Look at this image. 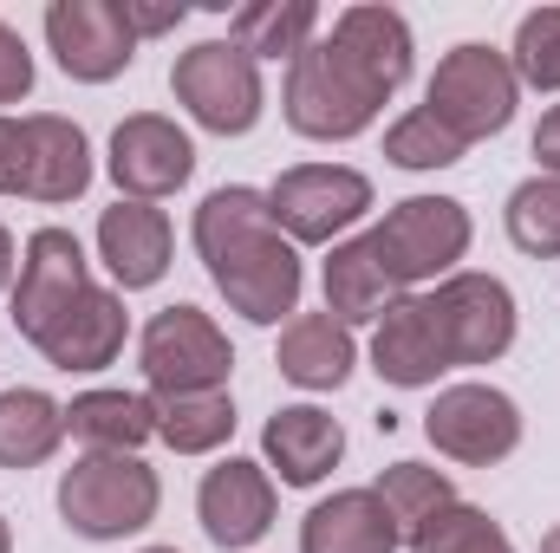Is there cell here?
Segmentation results:
<instances>
[{
	"instance_id": "cell-1",
	"label": "cell",
	"mask_w": 560,
	"mask_h": 553,
	"mask_svg": "<svg viewBox=\"0 0 560 553\" xmlns=\"http://www.w3.org/2000/svg\"><path fill=\"white\" fill-rule=\"evenodd\" d=\"M189 242L215 280V293L229 299V313H242L248 326H287L300 313L306 268H300V248L275 228L268 189H248V183L209 189Z\"/></svg>"
},
{
	"instance_id": "cell-2",
	"label": "cell",
	"mask_w": 560,
	"mask_h": 553,
	"mask_svg": "<svg viewBox=\"0 0 560 553\" xmlns=\"http://www.w3.org/2000/svg\"><path fill=\"white\" fill-rule=\"evenodd\" d=\"M163 508V482L143 456H98L85 449L66 475H59V521L79 541H125L143 534Z\"/></svg>"
},
{
	"instance_id": "cell-3",
	"label": "cell",
	"mask_w": 560,
	"mask_h": 553,
	"mask_svg": "<svg viewBox=\"0 0 560 553\" xmlns=\"http://www.w3.org/2000/svg\"><path fill=\"white\" fill-rule=\"evenodd\" d=\"M515 105H522L515 66H509V52H495V46H482V39L450 46V52L436 59V72H430V85H423V111L463 143V150L482 143V138H495V131H509Z\"/></svg>"
},
{
	"instance_id": "cell-4",
	"label": "cell",
	"mask_w": 560,
	"mask_h": 553,
	"mask_svg": "<svg viewBox=\"0 0 560 553\" xmlns=\"http://www.w3.org/2000/svg\"><path fill=\"white\" fill-rule=\"evenodd\" d=\"M170 92L176 105L215 131V138H248L268 111V85H261V66L235 46V39H196L189 52H176L170 66Z\"/></svg>"
},
{
	"instance_id": "cell-5",
	"label": "cell",
	"mask_w": 560,
	"mask_h": 553,
	"mask_svg": "<svg viewBox=\"0 0 560 553\" xmlns=\"http://www.w3.org/2000/svg\"><path fill=\"white\" fill-rule=\"evenodd\" d=\"M138 372H143V385H150V398L229 391L235 345H229V332H222L202 306L176 299V306H163V313L138 332Z\"/></svg>"
},
{
	"instance_id": "cell-6",
	"label": "cell",
	"mask_w": 560,
	"mask_h": 553,
	"mask_svg": "<svg viewBox=\"0 0 560 553\" xmlns=\"http://www.w3.org/2000/svg\"><path fill=\"white\" fill-rule=\"evenodd\" d=\"M280 111L300 138L313 143H346L359 131H372V118L385 111V98L339 59L332 39H313L293 66H287V85H280Z\"/></svg>"
},
{
	"instance_id": "cell-7",
	"label": "cell",
	"mask_w": 560,
	"mask_h": 553,
	"mask_svg": "<svg viewBox=\"0 0 560 553\" xmlns=\"http://www.w3.org/2000/svg\"><path fill=\"white\" fill-rule=\"evenodd\" d=\"M365 235H372L385 274L398 280V293H411L423 280L456 274V261L469 255L476 222H469V209H463L456 196H405V202H392L385 222L365 228Z\"/></svg>"
},
{
	"instance_id": "cell-8",
	"label": "cell",
	"mask_w": 560,
	"mask_h": 553,
	"mask_svg": "<svg viewBox=\"0 0 560 553\" xmlns=\"http://www.w3.org/2000/svg\"><path fill=\"white\" fill-rule=\"evenodd\" d=\"M268 209L293 248H339L372 215V176L352 163H293L268 189Z\"/></svg>"
},
{
	"instance_id": "cell-9",
	"label": "cell",
	"mask_w": 560,
	"mask_h": 553,
	"mask_svg": "<svg viewBox=\"0 0 560 553\" xmlns=\"http://www.w3.org/2000/svg\"><path fill=\"white\" fill-rule=\"evenodd\" d=\"M423 436L436 456L463 462V469H495L522 449V404L495 385H443L436 404L423 411Z\"/></svg>"
},
{
	"instance_id": "cell-10",
	"label": "cell",
	"mask_w": 560,
	"mask_h": 553,
	"mask_svg": "<svg viewBox=\"0 0 560 553\" xmlns=\"http://www.w3.org/2000/svg\"><path fill=\"white\" fill-rule=\"evenodd\" d=\"M92 286V261L79 248L72 228H33L26 255H20V280H13V299H7V319L26 345L46 339V326L59 313H72Z\"/></svg>"
},
{
	"instance_id": "cell-11",
	"label": "cell",
	"mask_w": 560,
	"mask_h": 553,
	"mask_svg": "<svg viewBox=\"0 0 560 553\" xmlns=\"http://www.w3.org/2000/svg\"><path fill=\"white\" fill-rule=\"evenodd\" d=\"M443 332L450 365H495L515 345V293L495 274H456L436 280V293H423Z\"/></svg>"
},
{
	"instance_id": "cell-12",
	"label": "cell",
	"mask_w": 560,
	"mask_h": 553,
	"mask_svg": "<svg viewBox=\"0 0 560 553\" xmlns=\"http://www.w3.org/2000/svg\"><path fill=\"white\" fill-rule=\"evenodd\" d=\"M46 46L66 79L79 85H112L138 59V33L118 0H52L46 7Z\"/></svg>"
},
{
	"instance_id": "cell-13",
	"label": "cell",
	"mask_w": 560,
	"mask_h": 553,
	"mask_svg": "<svg viewBox=\"0 0 560 553\" xmlns=\"http://www.w3.org/2000/svg\"><path fill=\"white\" fill-rule=\"evenodd\" d=\"M196 176V143L163 111H131L112 131V183L125 202H163Z\"/></svg>"
},
{
	"instance_id": "cell-14",
	"label": "cell",
	"mask_w": 560,
	"mask_h": 553,
	"mask_svg": "<svg viewBox=\"0 0 560 553\" xmlns=\"http://www.w3.org/2000/svg\"><path fill=\"white\" fill-rule=\"evenodd\" d=\"M275 475H268V462H248V456H229V462H215L209 475H202V489H196V515H202V534L215 541V548L242 553L255 548L268 528H275Z\"/></svg>"
},
{
	"instance_id": "cell-15",
	"label": "cell",
	"mask_w": 560,
	"mask_h": 553,
	"mask_svg": "<svg viewBox=\"0 0 560 553\" xmlns=\"http://www.w3.org/2000/svg\"><path fill=\"white\" fill-rule=\"evenodd\" d=\"M125 339H131L125 293L92 280V286H85V299L46 326V339H39V358H46L52 372H66V378H72V372H105V365H118Z\"/></svg>"
},
{
	"instance_id": "cell-16",
	"label": "cell",
	"mask_w": 560,
	"mask_h": 553,
	"mask_svg": "<svg viewBox=\"0 0 560 553\" xmlns=\"http://www.w3.org/2000/svg\"><path fill=\"white\" fill-rule=\"evenodd\" d=\"M170 255H176V228L156 202H112L98 215V261L118 293H143L170 274Z\"/></svg>"
},
{
	"instance_id": "cell-17",
	"label": "cell",
	"mask_w": 560,
	"mask_h": 553,
	"mask_svg": "<svg viewBox=\"0 0 560 553\" xmlns=\"http://www.w3.org/2000/svg\"><path fill=\"white\" fill-rule=\"evenodd\" d=\"M372 372L398 391H423L450 372V352H443V332H436V313L423 293H405L378 313L372 326Z\"/></svg>"
},
{
	"instance_id": "cell-18",
	"label": "cell",
	"mask_w": 560,
	"mask_h": 553,
	"mask_svg": "<svg viewBox=\"0 0 560 553\" xmlns=\"http://www.w3.org/2000/svg\"><path fill=\"white\" fill-rule=\"evenodd\" d=\"M332 46H339V59L378 92V98H392L405 79H411V20L398 13V7H346L339 20H332V33H326Z\"/></svg>"
},
{
	"instance_id": "cell-19",
	"label": "cell",
	"mask_w": 560,
	"mask_h": 553,
	"mask_svg": "<svg viewBox=\"0 0 560 553\" xmlns=\"http://www.w3.org/2000/svg\"><path fill=\"white\" fill-rule=\"evenodd\" d=\"M261 456H268V475H280L287 489H319L346 456V430L319 404H280L261 430Z\"/></svg>"
},
{
	"instance_id": "cell-20",
	"label": "cell",
	"mask_w": 560,
	"mask_h": 553,
	"mask_svg": "<svg viewBox=\"0 0 560 553\" xmlns=\"http://www.w3.org/2000/svg\"><path fill=\"white\" fill-rule=\"evenodd\" d=\"M405 534L392 521V508L372 489H339L326 502L306 508L300 521V553H398Z\"/></svg>"
},
{
	"instance_id": "cell-21",
	"label": "cell",
	"mask_w": 560,
	"mask_h": 553,
	"mask_svg": "<svg viewBox=\"0 0 560 553\" xmlns=\"http://www.w3.org/2000/svg\"><path fill=\"white\" fill-rule=\"evenodd\" d=\"M275 365L287 385L300 391H339L359 365V345H352V326H339L332 313H293L280 326Z\"/></svg>"
},
{
	"instance_id": "cell-22",
	"label": "cell",
	"mask_w": 560,
	"mask_h": 553,
	"mask_svg": "<svg viewBox=\"0 0 560 553\" xmlns=\"http://www.w3.org/2000/svg\"><path fill=\"white\" fill-rule=\"evenodd\" d=\"M319 286H326V313H332L339 326H378V313H385L392 299H405L398 280L385 274L372 235H346V242L326 255Z\"/></svg>"
},
{
	"instance_id": "cell-23",
	"label": "cell",
	"mask_w": 560,
	"mask_h": 553,
	"mask_svg": "<svg viewBox=\"0 0 560 553\" xmlns=\"http://www.w3.org/2000/svg\"><path fill=\"white\" fill-rule=\"evenodd\" d=\"M26 131H33V189H26V202H52V209L79 202L92 189V143H85V131L72 118H59V111H33Z\"/></svg>"
},
{
	"instance_id": "cell-24",
	"label": "cell",
	"mask_w": 560,
	"mask_h": 553,
	"mask_svg": "<svg viewBox=\"0 0 560 553\" xmlns=\"http://www.w3.org/2000/svg\"><path fill=\"white\" fill-rule=\"evenodd\" d=\"M66 436H79L98 456H138L156 436V404L143 391H79L66 404Z\"/></svg>"
},
{
	"instance_id": "cell-25",
	"label": "cell",
	"mask_w": 560,
	"mask_h": 553,
	"mask_svg": "<svg viewBox=\"0 0 560 553\" xmlns=\"http://www.w3.org/2000/svg\"><path fill=\"white\" fill-rule=\"evenodd\" d=\"M229 39L261 66V59H300L319 39V7L313 0H248L229 13Z\"/></svg>"
},
{
	"instance_id": "cell-26",
	"label": "cell",
	"mask_w": 560,
	"mask_h": 553,
	"mask_svg": "<svg viewBox=\"0 0 560 553\" xmlns=\"http://www.w3.org/2000/svg\"><path fill=\"white\" fill-rule=\"evenodd\" d=\"M66 443V404H52L33 385L0 391V469H39Z\"/></svg>"
},
{
	"instance_id": "cell-27",
	"label": "cell",
	"mask_w": 560,
	"mask_h": 553,
	"mask_svg": "<svg viewBox=\"0 0 560 553\" xmlns=\"http://www.w3.org/2000/svg\"><path fill=\"white\" fill-rule=\"evenodd\" d=\"M156 404V436L176 456H215L235 436V398L229 391H189V398H150Z\"/></svg>"
},
{
	"instance_id": "cell-28",
	"label": "cell",
	"mask_w": 560,
	"mask_h": 553,
	"mask_svg": "<svg viewBox=\"0 0 560 553\" xmlns=\"http://www.w3.org/2000/svg\"><path fill=\"white\" fill-rule=\"evenodd\" d=\"M372 495L392 508L398 534H418L436 508H450V502H456V482H450L443 469H430V462H392V469L372 482Z\"/></svg>"
},
{
	"instance_id": "cell-29",
	"label": "cell",
	"mask_w": 560,
	"mask_h": 553,
	"mask_svg": "<svg viewBox=\"0 0 560 553\" xmlns=\"http://www.w3.org/2000/svg\"><path fill=\"white\" fill-rule=\"evenodd\" d=\"M502 222H509V242H515L522 255L555 261L560 255V176H528V183H515Z\"/></svg>"
},
{
	"instance_id": "cell-30",
	"label": "cell",
	"mask_w": 560,
	"mask_h": 553,
	"mask_svg": "<svg viewBox=\"0 0 560 553\" xmlns=\"http://www.w3.org/2000/svg\"><path fill=\"white\" fill-rule=\"evenodd\" d=\"M405 548L411 553H515V541L502 534L495 515H482L469 502H450V508H436L423 521L418 534H405Z\"/></svg>"
},
{
	"instance_id": "cell-31",
	"label": "cell",
	"mask_w": 560,
	"mask_h": 553,
	"mask_svg": "<svg viewBox=\"0 0 560 553\" xmlns=\"http://www.w3.org/2000/svg\"><path fill=\"white\" fill-rule=\"evenodd\" d=\"M509 66H515V85H528V92H560V7L522 13L515 46H509Z\"/></svg>"
},
{
	"instance_id": "cell-32",
	"label": "cell",
	"mask_w": 560,
	"mask_h": 553,
	"mask_svg": "<svg viewBox=\"0 0 560 553\" xmlns=\"http://www.w3.org/2000/svg\"><path fill=\"white\" fill-rule=\"evenodd\" d=\"M385 156H392L398 169H450V163H463V143L450 138L423 105H411V111L385 131Z\"/></svg>"
},
{
	"instance_id": "cell-33",
	"label": "cell",
	"mask_w": 560,
	"mask_h": 553,
	"mask_svg": "<svg viewBox=\"0 0 560 553\" xmlns=\"http://www.w3.org/2000/svg\"><path fill=\"white\" fill-rule=\"evenodd\" d=\"M33 189V131L26 118L0 111V196H26Z\"/></svg>"
},
{
	"instance_id": "cell-34",
	"label": "cell",
	"mask_w": 560,
	"mask_h": 553,
	"mask_svg": "<svg viewBox=\"0 0 560 553\" xmlns=\"http://www.w3.org/2000/svg\"><path fill=\"white\" fill-rule=\"evenodd\" d=\"M33 92V52H26V39L0 20V105H20Z\"/></svg>"
},
{
	"instance_id": "cell-35",
	"label": "cell",
	"mask_w": 560,
	"mask_h": 553,
	"mask_svg": "<svg viewBox=\"0 0 560 553\" xmlns=\"http://www.w3.org/2000/svg\"><path fill=\"white\" fill-rule=\"evenodd\" d=\"M118 7H125L138 39H163V33H176L189 20V0H118Z\"/></svg>"
},
{
	"instance_id": "cell-36",
	"label": "cell",
	"mask_w": 560,
	"mask_h": 553,
	"mask_svg": "<svg viewBox=\"0 0 560 553\" xmlns=\"http://www.w3.org/2000/svg\"><path fill=\"white\" fill-rule=\"evenodd\" d=\"M535 163H541V176H560V105H548L535 125Z\"/></svg>"
},
{
	"instance_id": "cell-37",
	"label": "cell",
	"mask_w": 560,
	"mask_h": 553,
	"mask_svg": "<svg viewBox=\"0 0 560 553\" xmlns=\"http://www.w3.org/2000/svg\"><path fill=\"white\" fill-rule=\"evenodd\" d=\"M13 268H20V255H13V235H7V222H0V293L13 286Z\"/></svg>"
},
{
	"instance_id": "cell-38",
	"label": "cell",
	"mask_w": 560,
	"mask_h": 553,
	"mask_svg": "<svg viewBox=\"0 0 560 553\" xmlns=\"http://www.w3.org/2000/svg\"><path fill=\"white\" fill-rule=\"evenodd\" d=\"M541 553H560V528H548V534H541Z\"/></svg>"
},
{
	"instance_id": "cell-39",
	"label": "cell",
	"mask_w": 560,
	"mask_h": 553,
	"mask_svg": "<svg viewBox=\"0 0 560 553\" xmlns=\"http://www.w3.org/2000/svg\"><path fill=\"white\" fill-rule=\"evenodd\" d=\"M0 553H13V528H7V515H0Z\"/></svg>"
},
{
	"instance_id": "cell-40",
	"label": "cell",
	"mask_w": 560,
	"mask_h": 553,
	"mask_svg": "<svg viewBox=\"0 0 560 553\" xmlns=\"http://www.w3.org/2000/svg\"><path fill=\"white\" fill-rule=\"evenodd\" d=\"M138 553H176V548H138Z\"/></svg>"
}]
</instances>
